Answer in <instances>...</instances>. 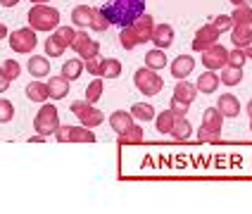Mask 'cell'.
<instances>
[{
    "label": "cell",
    "mask_w": 252,
    "mask_h": 214,
    "mask_svg": "<svg viewBox=\"0 0 252 214\" xmlns=\"http://www.w3.org/2000/svg\"><path fill=\"white\" fill-rule=\"evenodd\" d=\"M219 74L217 71H202L200 76H197V81H195V88H197V93H205V95H212V93H217V88H219Z\"/></svg>",
    "instance_id": "4fadbf2b"
},
{
    "label": "cell",
    "mask_w": 252,
    "mask_h": 214,
    "mask_svg": "<svg viewBox=\"0 0 252 214\" xmlns=\"http://www.w3.org/2000/svg\"><path fill=\"white\" fill-rule=\"evenodd\" d=\"M219 81L226 86H238L240 81H243V69H238V67H228V64H226L224 69H221V74H219Z\"/></svg>",
    "instance_id": "f1b7e54d"
},
{
    "label": "cell",
    "mask_w": 252,
    "mask_h": 214,
    "mask_svg": "<svg viewBox=\"0 0 252 214\" xmlns=\"http://www.w3.org/2000/svg\"><path fill=\"white\" fill-rule=\"evenodd\" d=\"M71 112L76 114L79 122L88 128H95L105 122V114L100 112L95 105H91L88 100H76V102H71Z\"/></svg>",
    "instance_id": "5b68a950"
},
{
    "label": "cell",
    "mask_w": 252,
    "mask_h": 214,
    "mask_svg": "<svg viewBox=\"0 0 252 214\" xmlns=\"http://www.w3.org/2000/svg\"><path fill=\"white\" fill-rule=\"evenodd\" d=\"M133 84L143 95H157L162 88H164V81L162 76L155 69H148V67H140L136 69V76H133Z\"/></svg>",
    "instance_id": "3957f363"
},
{
    "label": "cell",
    "mask_w": 252,
    "mask_h": 214,
    "mask_svg": "<svg viewBox=\"0 0 252 214\" xmlns=\"http://www.w3.org/2000/svg\"><path fill=\"white\" fill-rule=\"evenodd\" d=\"M197 141L202 143H219V133L217 131H212V128L207 126H200V131H197Z\"/></svg>",
    "instance_id": "7bdbcfd3"
},
{
    "label": "cell",
    "mask_w": 252,
    "mask_h": 214,
    "mask_svg": "<svg viewBox=\"0 0 252 214\" xmlns=\"http://www.w3.org/2000/svg\"><path fill=\"white\" fill-rule=\"evenodd\" d=\"M248 114H250V119H252V100L248 102Z\"/></svg>",
    "instance_id": "f5cc1de1"
},
{
    "label": "cell",
    "mask_w": 252,
    "mask_h": 214,
    "mask_svg": "<svg viewBox=\"0 0 252 214\" xmlns=\"http://www.w3.org/2000/svg\"><path fill=\"white\" fill-rule=\"evenodd\" d=\"M48 93H50L53 100L67 98V95H69V79H64L62 74H60V76H50V81H48Z\"/></svg>",
    "instance_id": "e0dca14e"
},
{
    "label": "cell",
    "mask_w": 252,
    "mask_h": 214,
    "mask_svg": "<svg viewBox=\"0 0 252 214\" xmlns=\"http://www.w3.org/2000/svg\"><path fill=\"white\" fill-rule=\"evenodd\" d=\"M29 74L36 76V79L48 76V74H50V62H48V57H43V55H31L29 57Z\"/></svg>",
    "instance_id": "ac0fdd59"
},
{
    "label": "cell",
    "mask_w": 252,
    "mask_h": 214,
    "mask_svg": "<svg viewBox=\"0 0 252 214\" xmlns=\"http://www.w3.org/2000/svg\"><path fill=\"white\" fill-rule=\"evenodd\" d=\"M64 50H67V48H62V45H60V43H57L53 36L45 41V55H48V57H60L62 53H64Z\"/></svg>",
    "instance_id": "b9f144b4"
},
{
    "label": "cell",
    "mask_w": 252,
    "mask_h": 214,
    "mask_svg": "<svg viewBox=\"0 0 252 214\" xmlns=\"http://www.w3.org/2000/svg\"><path fill=\"white\" fill-rule=\"evenodd\" d=\"M231 41H233L236 48L252 45V24H233V29H231Z\"/></svg>",
    "instance_id": "2e32d148"
},
{
    "label": "cell",
    "mask_w": 252,
    "mask_h": 214,
    "mask_svg": "<svg viewBox=\"0 0 252 214\" xmlns=\"http://www.w3.org/2000/svg\"><path fill=\"white\" fill-rule=\"evenodd\" d=\"M248 62V55H245V50L243 48H233V50H228V67H238L243 69V64Z\"/></svg>",
    "instance_id": "8d00e7d4"
},
{
    "label": "cell",
    "mask_w": 252,
    "mask_h": 214,
    "mask_svg": "<svg viewBox=\"0 0 252 214\" xmlns=\"http://www.w3.org/2000/svg\"><path fill=\"white\" fill-rule=\"evenodd\" d=\"M27 98L31 102H45V100L50 98V93H48V84H43V81H31L27 86Z\"/></svg>",
    "instance_id": "603a6c76"
},
{
    "label": "cell",
    "mask_w": 252,
    "mask_h": 214,
    "mask_svg": "<svg viewBox=\"0 0 252 214\" xmlns=\"http://www.w3.org/2000/svg\"><path fill=\"white\" fill-rule=\"evenodd\" d=\"M119 143L124 145H136V143H143V128L138 124H133L131 128H126L124 133H119Z\"/></svg>",
    "instance_id": "4dcf8cb0"
},
{
    "label": "cell",
    "mask_w": 252,
    "mask_h": 214,
    "mask_svg": "<svg viewBox=\"0 0 252 214\" xmlns=\"http://www.w3.org/2000/svg\"><path fill=\"white\" fill-rule=\"evenodd\" d=\"M91 29H93V31H107V29H110V19L105 17V12H102V10H95V12H93Z\"/></svg>",
    "instance_id": "f35d334b"
},
{
    "label": "cell",
    "mask_w": 252,
    "mask_h": 214,
    "mask_svg": "<svg viewBox=\"0 0 252 214\" xmlns=\"http://www.w3.org/2000/svg\"><path fill=\"white\" fill-rule=\"evenodd\" d=\"M100 98H102V76H95V79L88 84V88H86V100H88L91 105H95Z\"/></svg>",
    "instance_id": "1f68e13d"
},
{
    "label": "cell",
    "mask_w": 252,
    "mask_h": 214,
    "mask_svg": "<svg viewBox=\"0 0 252 214\" xmlns=\"http://www.w3.org/2000/svg\"><path fill=\"white\" fill-rule=\"evenodd\" d=\"M245 50V55H248V60H252V45H248V48H243Z\"/></svg>",
    "instance_id": "f907efd6"
},
{
    "label": "cell",
    "mask_w": 252,
    "mask_h": 214,
    "mask_svg": "<svg viewBox=\"0 0 252 214\" xmlns=\"http://www.w3.org/2000/svg\"><path fill=\"white\" fill-rule=\"evenodd\" d=\"M250 133H252V122H250Z\"/></svg>",
    "instance_id": "db71d44e"
},
{
    "label": "cell",
    "mask_w": 252,
    "mask_h": 214,
    "mask_svg": "<svg viewBox=\"0 0 252 214\" xmlns=\"http://www.w3.org/2000/svg\"><path fill=\"white\" fill-rule=\"evenodd\" d=\"M233 24H252V5H240L231 14Z\"/></svg>",
    "instance_id": "e575fe53"
},
{
    "label": "cell",
    "mask_w": 252,
    "mask_h": 214,
    "mask_svg": "<svg viewBox=\"0 0 252 214\" xmlns=\"http://www.w3.org/2000/svg\"><path fill=\"white\" fill-rule=\"evenodd\" d=\"M119 45H122L124 50H133V48H138V45H140L138 38L133 36L131 27H124L122 31H119Z\"/></svg>",
    "instance_id": "d6a6232c"
},
{
    "label": "cell",
    "mask_w": 252,
    "mask_h": 214,
    "mask_svg": "<svg viewBox=\"0 0 252 214\" xmlns=\"http://www.w3.org/2000/svg\"><path fill=\"white\" fill-rule=\"evenodd\" d=\"M45 138H48V136H41V133H38V136H33V138H29V141L31 143H43Z\"/></svg>",
    "instance_id": "c3c4849f"
},
{
    "label": "cell",
    "mask_w": 252,
    "mask_h": 214,
    "mask_svg": "<svg viewBox=\"0 0 252 214\" xmlns=\"http://www.w3.org/2000/svg\"><path fill=\"white\" fill-rule=\"evenodd\" d=\"M81 71H84V60H69L62 64V76L69 81H76L81 76Z\"/></svg>",
    "instance_id": "f546056e"
},
{
    "label": "cell",
    "mask_w": 252,
    "mask_h": 214,
    "mask_svg": "<svg viewBox=\"0 0 252 214\" xmlns=\"http://www.w3.org/2000/svg\"><path fill=\"white\" fill-rule=\"evenodd\" d=\"M0 38H7V27L0 22Z\"/></svg>",
    "instance_id": "681fc988"
},
{
    "label": "cell",
    "mask_w": 252,
    "mask_h": 214,
    "mask_svg": "<svg viewBox=\"0 0 252 214\" xmlns=\"http://www.w3.org/2000/svg\"><path fill=\"white\" fill-rule=\"evenodd\" d=\"M236 7H240V5H252V0H231Z\"/></svg>",
    "instance_id": "7dc6e473"
},
{
    "label": "cell",
    "mask_w": 252,
    "mask_h": 214,
    "mask_svg": "<svg viewBox=\"0 0 252 214\" xmlns=\"http://www.w3.org/2000/svg\"><path fill=\"white\" fill-rule=\"evenodd\" d=\"M217 110L224 114V117H228V119H236V117L240 114V102L233 93H224V95H219Z\"/></svg>",
    "instance_id": "9a60e30c"
},
{
    "label": "cell",
    "mask_w": 252,
    "mask_h": 214,
    "mask_svg": "<svg viewBox=\"0 0 252 214\" xmlns=\"http://www.w3.org/2000/svg\"><path fill=\"white\" fill-rule=\"evenodd\" d=\"M219 38H221V33L212 27V24H205V27H200L195 31V38H193V50H195V53H202V50H207L210 45L219 43Z\"/></svg>",
    "instance_id": "30bf717a"
},
{
    "label": "cell",
    "mask_w": 252,
    "mask_h": 214,
    "mask_svg": "<svg viewBox=\"0 0 252 214\" xmlns=\"http://www.w3.org/2000/svg\"><path fill=\"white\" fill-rule=\"evenodd\" d=\"M202 126H207V128H212V131H217V133H221L224 114L219 112L217 107H207V110L202 112Z\"/></svg>",
    "instance_id": "44dd1931"
},
{
    "label": "cell",
    "mask_w": 252,
    "mask_h": 214,
    "mask_svg": "<svg viewBox=\"0 0 252 214\" xmlns=\"http://www.w3.org/2000/svg\"><path fill=\"white\" fill-rule=\"evenodd\" d=\"M145 67L148 69H164L167 67V55H164V50H159V48H155V50H150L148 55H145Z\"/></svg>",
    "instance_id": "484cf974"
},
{
    "label": "cell",
    "mask_w": 252,
    "mask_h": 214,
    "mask_svg": "<svg viewBox=\"0 0 252 214\" xmlns=\"http://www.w3.org/2000/svg\"><path fill=\"white\" fill-rule=\"evenodd\" d=\"M71 48L76 50V55L81 57V60L95 57L100 53V43L93 41V38H88L86 31H76V38H74V43H71Z\"/></svg>",
    "instance_id": "9c48e42d"
},
{
    "label": "cell",
    "mask_w": 252,
    "mask_h": 214,
    "mask_svg": "<svg viewBox=\"0 0 252 214\" xmlns=\"http://www.w3.org/2000/svg\"><path fill=\"white\" fill-rule=\"evenodd\" d=\"M210 24L217 29L219 33H224V31H231V29H233V19H231V14H217Z\"/></svg>",
    "instance_id": "74e56055"
},
{
    "label": "cell",
    "mask_w": 252,
    "mask_h": 214,
    "mask_svg": "<svg viewBox=\"0 0 252 214\" xmlns=\"http://www.w3.org/2000/svg\"><path fill=\"white\" fill-rule=\"evenodd\" d=\"M57 143H95V133L88 126H60L55 131Z\"/></svg>",
    "instance_id": "52a82bcc"
},
{
    "label": "cell",
    "mask_w": 252,
    "mask_h": 214,
    "mask_svg": "<svg viewBox=\"0 0 252 214\" xmlns=\"http://www.w3.org/2000/svg\"><path fill=\"white\" fill-rule=\"evenodd\" d=\"M150 41L155 43V48L167 50V48H171V43H174V29L169 27V24H155Z\"/></svg>",
    "instance_id": "5bb4252c"
},
{
    "label": "cell",
    "mask_w": 252,
    "mask_h": 214,
    "mask_svg": "<svg viewBox=\"0 0 252 214\" xmlns=\"http://www.w3.org/2000/svg\"><path fill=\"white\" fill-rule=\"evenodd\" d=\"M33 128L41 136L55 133L57 128H60V112H57L55 105H43L41 110H38V114L33 117Z\"/></svg>",
    "instance_id": "277c9868"
},
{
    "label": "cell",
    "mask_w": 252,
    "mask_h": 214,
    "mask_svg": "<svg viewBox=\"0 0 252 214\" xmlns=\"http://www.w3.org/2000/svg\"><path fill=\"white\" fill-rule=\"evenodd\" d=\"M174 98L190 105L197 98V88L193 84H188L186 79H181V81H176V86H174Z\"/></svg>",
    "instance_id": "d6986e66"
},
{
    "label": "cell",
    "mask_w": 252,
    "mask_h": 214,
    "mask_svg": "<svg viewBox=\"0 0 252 214\" xmlns=\"http://www.w3.org/2000/svg\"><path fill=\"white\" fill-rule=\"evenodd\" d=\"M176 122V114L171 110H164L162 114L155 117V126H157V133H171V126Z\"/></svg>",
    "instance_id": "4316f807"
},
{
    "label": "cell",
    "mask_w": 252,
    "mask_h": 214,
    "mask_svg": "<svg viewBox=\"0 0 252 214\" xmlns=\"http://www.w3.org/2000/svg\"><path fill=\"white\" fill-rule=\"evenodd\" d=\"M171 76L176 79V81H181V79H186V76H190L193 74V69H195V57L190 55H179L174 62H171Z\"/></svg>",
    "instance_id": "7c38bea8"
},
{
    "label": "cell",
    "mask_w": 252,
    "mask_h": 214,
    "mask_svg": "<svg viewBox=\"0 0 252 214\" xmlns=\"http://www.w3.org/2000/svg\"><path fill=\"white\" fill-rule=\"evenodd\" d=\"M7 41H10V48H12L14 53H19V55H31V53H33V48L38 45L36 31H33L31 27L12 31V36H7Z\"/></svg>",
    "instance_id": "8992f818"
},
{
    "label": "cell",
    "mask_w": 252,
    "mask_h": 214,
    "mask_svg": "<svg viewBox=\"0 0 252 214\" xmlns=\"http://www.w3.org/2000/svg\"><path fill=\"white\" fill-rule=\"evenodd\" d=\"M153 29H155V19L148 12H143L138 19L131 24V31H133V36L138 38L140 45H143L145 41H150V38H153Z\"/></svg>",
    "instance_id": "8fae6325"
},
{
    "label": "cell",
    "mask_w": 252,
    "mask_h": 214,
    "mask_svg": "<svg viewBox=\"0 0 252 214\" xmlns=\"http://www.w3.org/2000/svg\"><path fill=\"white\" fill-rule=\"evenodd\" d=\"M31 2H33V5H45L48 0H31Z\"/></svg>",
    "instance_id": "816d5d0a"
},
{
    "label": "cell",
    "mask_w": 252,
    "mask_h": 214,
    "mask_svg": "<svg viewBox=\"0 0 252 214\" xmlns=\"http://www.w3.org/2000/svg\"><path fill=\"white\" fill-rule=\"evenodd\" d=\"M105 17L110 19V24L117 27H131L140 14L145 12V0H107L100 7Z\"/></svg>",
    "instance_id": "6da1fadb"
},
{
    "label": "cell",
    "mask_w": 252,
    "mask_h": 214,
    "mask_svg": "<svg viewBox=\"0 0 252 214\" xmlns=\"http://www.w3.org/2000/svg\"><path fill=\"white\" fill-rule=\"evenodd\" d=\"M14 117V107L10 100L0 98V124H7V122H12Z\"/></svg>",
    "instance_id": "60d3db41"
},
{
    "label": "cell",
    "mask_w": 252,
    "mask_h": 214,
    "mask_svg": "<svg viewBox=\"0 0 252 214\" xmlns=\"http://www.w3.org/2000/svg\"><path fill=\"white\" fill-rule=\"evenodd\" d=\"M188 102H181V100H176V98H171V105H169V110L176 114V117H186L188 114Z\"/></svg>",
    "instance_id": "ee69618b"
},
{
    "label": "cell",
    "mask_w": 252,
    "mask_h": 214,
    "mask_svg": "<svg viewBox=\"0 0 252 214\" xmlns=\"http://www.w3.org/2000/svg\"><path fill=\"white\" fill-rule=\"evenodd\" d=\"M226 62H228V50H226L221 43H214L207 50H202V64H205L207 69L219 71L226 67Z\"/></svg>",
    "instance_id": "ba28073f"
},
{
    "label": "cell",
    "mask_w": 252,
    "mask_h": 214,
    "mask_svg": "<svg viewBox=\"0 0 252 214\" xmlns=\"http://www.w3.org/2000/svg\"><path fill=\"white\" fill-rule=\"evenodd\" d=\"M17 2H19V0H0V5H2V7H14Z\"/></svg>",
    "instance_id": "bcb514c9"
},
{
    "label": "cell",
    "mask_w": 252,
    "mask_h": 214,
    "mask_svg": "<svg viewBox=\"0 0 252 214\" xmlns=\"http://www.w3.org/2000/svg\"><path fill=\"white\" fill-rule=\"evenodd\" d=\"M128 112L133 114V119H138V122H153L157 117V112H155V107L150 102H136Z\"/></svg>",
    "instance_id": "d4e9b609"
},
{
    "label": "cell",
    "mask_w": 252,
    "mask_h": 214,
    "mask_svg": "<svg viewBox=\"0 0 252 214\" xmlns=\"http://www.w3.org/2000/svg\"><path fill=\"white\" fill-rule=\"evenodd\" d=\"M29 27L33 31H55L60 27V12L50 5H33L27 14Z\"/></svg>",
    "instance_id": "7a4b0ae2"
},
{
    "label": "cell",
    "mask_w": 252,
    "mask_h": 214,
    "mask_svg": "<svg viewBox=\"0 0 252 214\" xmlns=\"http://www.w3.org/2000/svg\"><path fill=\"white\" fill-rule=\"evenodd\" d=\"M110 126H112L117 133H124L126 128L133 126V114L124 112V110H117V112L110 114Z\"/></svg>",
    "instance_id": "ffe728a7"
},
{
    "label": "cell",
    "mask_w": 252,
    "mask_h": 214,
    "mask_svg": "<svg viewBox=\"0 0 252 214\" xmlns=\"http://www.w3.org/2000/svg\"><path fill=\"white\" fill-rule=\"evenodd\" d=\"M102 64H105V57H100V55L84 60V67L88 69L91 76H102Z\"/></svg>",
    "instance_id": "d590c367"
},
{
    "label": "cell",
    "mask_w": 252,
    "mask_h": 214,
    "mask_svg": "<svg viewBox=\"0 0 252 214\" xmlns=\"http://www.w3.org/2000/svg\"><path fill=\"white\" fill-rule=\"evenodd\" d=\"M190 133H193V128H190V122L186 119V117H176V122H174V126H171V136H174V141H188L190 138Z\"/></svg>",
    "instance_id": "cb8c5ba5"
},
{
    "label": "cell",
    "mask_w": 252,
    "mask_h": 214,
    "mask_svg": "<svg viewBox=\"0 0 252 214\" xmlns=\"http://www.w3.org/2000/svg\"><path fill=\"white\" fill-rule=\"evenodd\" d=\"M102 76H107V79H119V76H122V62L114 60V57H107L105 64H102Z\"/></svg>",
    "instance_id": "836d02e7"
},
{
    "label": "cell",
    "mask_w": 252,
    "mask_h": 214,
    "mask_svg": "<svg viewBox=\"0 0 252 214\" xmlns=\"http://www.w3.org/2000/svg\"><path fill=\"white\" fill-rule=\"evenodd\" d=\"M10 81H12V79L2 71V67H0V93H5V91L10 88Z\"/></svg>",
    "instance_id": "f6af8a7d"
},
{
    "label": "cell",
    "mask_w": 252,
    "mask_h": 214,
    "mask_svg": "<svg viewBox=\"0 0 252 214\" xmlns=\"http://www.w3.org/2000/svg\"><path fill=\"white\" fill-rule=\"evenodd\" d=\"M93 12H95V7H91V5H76V7L71 10V22H74L76 27H91Z\"/></svg>",
    "instance_id": "7402d4cb"
},
{
    "label": "cell",
    "mask_w": 252,
    "mask_h": 214,
    "mask_svg": "<svg viewBox=\"0 0 252 214\" xmlns=\"http://www.w3.org/2000/svg\"><path fill=\"white\" fill-rule=\"evenodd\" d=\"M2 71H5V74L14 81V79H19V74H22V64H19L17 60L10 57V60H5V62H2Z\"/></svg>",
    "instance_id": "ab89813d"
},
{
    "label": "cell",
    "mask_w": 252,
    "mask_h": 214,
    "mask_svg": "<svg viewBox=\"0 0 252 214\" xmlns=\"http://www.w3.org/2000/svg\"><path fill=\"white\" fill-rule=\"evenodd\" d=\"M53 38H55L62 48H71V43L76 38V31L71 27H57L55 31H53Z\"/></svg>",
    "instance_id": "83f0119b"
}]
</instances>
